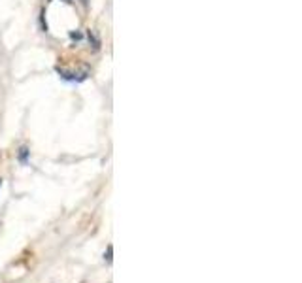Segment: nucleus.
<instances>
[{"label": "nucleus", "instance_id": "f257e3e1", "mask_svg": "<svg viewBox=\"0 0 302 283\" xmlns=\"http://www.w3.org/2000/svg\"><path fill=\"white\" fill-rule=\"evenodd\" d=\"M28 153H30V151H28L26 147H21V149H19V163H23V164L28 163V161H26V159H28Z\"/></svg>", "mask_w": 302, "mask_h": 283}, {"label": "nucleus", "instance_id": "f03ea898", "mask_svg": "<svg viewBox=\"0 0 302 283\" xmlns=\"http://www.w3.org/2000/svg\"><path fill=\"white\" fill-rule=\"evenodd\" d=\"M112 251H113V248H112V246H108V253L104 255V259H106L108 263H112Z\"/></svg>", "mask_w": 302, "mask_h": 283}, {"label": "nucleus", "instance_id": "7ed1b4c3", "mask_svg": "<svg viewBox=\"0 0 302 283\" xmlns=\"http://www.w3.org/2000/svg\"><path fill=\"white\" fill-rule=\"evenodd\" d=\"M0 185H2V180H0Z\"/></svg>", "mask_w": 302, "mask_h": 283}]
</instances>
